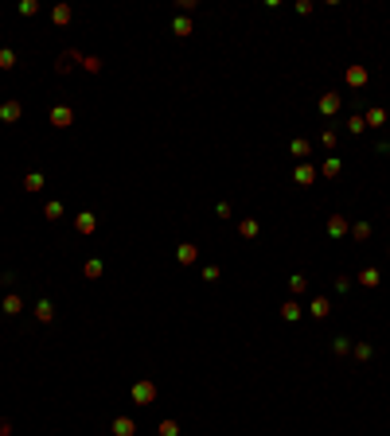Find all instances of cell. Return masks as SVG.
I'll return each instance as SVG.
<instances>
[{
	"instance_id": "cell-26",
	"label": "cell",
	"mask_w": 390,
	"mask_h": 436,
	"mask_svg": "<svg viewBox=\"0 0 390 436\" xmlns=\"http://www.w3.org/2000/svg\"><path fill=\"white\" fill-rule=\"evenodd\" d=\"M293 152L297 156H308V140H293Z\"/></svg>"
},
{
	"instance_id": "cell-1",
	"label": "cell",
	"mask_w": 390,
	"mask_h": 436,
	"mask_svg": "<svg viewBox=\"0 0 390 436\" xmlns=\"http://www.w3.org/2000/svg\"><path fill=\"white\" fill-rule=\"evenodd\" d=\"M71 121H75V113H71L67 105H59V109H51V125H55V129H67Z\"/></svg>"
},
{
	"instance_id": "cell-4",
	"label": "cell",
	"mask_w": 390,
	"mask_h": 436,
	"mask_svg": "<svg viewBox=\"0 0 390 436\" xmlns=\"http://www.w3.org/2000/svg\"><path fill=\"white\" fill-rule=\"evenodd\" d=\"M308 312H312L316 320H324V316H328V312H332V304H328V300H324V296H316L312 304H308Z\"/></svg>"
},
{
	"instance_id": "cell-9",
	"label": "cell",
	"mask_w": 390,
	"mask_h": 436,
	"mask_svg": "<svg viewBox=\"0 0 390 436\" xmlns=\"http://www.w3.org/2000/svg\"><path fill=\"white\" fill-rule=\"evenodd\" d=\"M12 66H16V51L0 47V70H12Z\"/></svg>"
},
{
	"instance_id": "cell-24",
	"label": "cell",
	"mask_w": 390,
	"mask_h": 436,
	"mask_svg": "<svg viewBox=\"0 0 390 436\" xmlns=\"http://www.w3.org/2000/svg\"><path fill=\"white\" fill-rule=\"evenodd\" d=\"M347 129H351V132H363V129H367V121H363V117H351V121H347Z\"/></svg>"
},
{
	"instance_id": "cell-6",
	"label": "cell",
	"mask_w": 390,
	"mask_h": 436,
	"mask_svg": "<svg viewBox=\"0 0 390 436\" xmlns=\"http://www.w3.org/2000/svg\"><path fill=\"white\" fill-rule=\"evenodd\" d=\"M340 109V94H324L320 98V113H336Z\"/></svg>"
},
{
	"instance_id": "cell-17",
	"label": "cell",
	"mask_w": 390,
	"mask_h": 436,
	"mask_svg": "<svg viewBox=\"0 0 390 436\" xmlns=\"http://www.w3.org/2000/svg\"><path fill=\"white\" fill-rule=\"evenodd\" d=\"M24 187H28V191H39V187H43V175H35V172H31L28 179H24Z\"/></svg>"
},
{
	"instance_id": "cell-21",
	"label": "cell",
	"mask_w": 390,
	"mask_h": 436,
	"mask_svg": "<svg viewBox=\"0 0 390 436\" xmlns=\"http://www.w3.org/2000/svg\"><path fill=\"white\" fill-rule=\"evenodd\" d=\"M67 20H71V8H67V4H59V8H55V24H67Z\"/></svg>"
},
{
	"instance_id": "cell-3",
	"label": "cell",
	"mask_w": 390,
	"mask_h": 436,
	"mask_svg": "<svg viewBox=\"0 0 390 436\" xmlns=\"http://www.w3.org/2000/svg\"><path fill=\"white\" fill-rule=\"evenodd\" d=\"M20 113H24L20 102H4V105H0V121H20Z\"/></svg>"
},
{
	"instance_id": "cell-12",
	"label": "cell",
	"mask_w": 390,
	"mask_h": 436,
	"mask_svg": "<svg viewBox=\"0 0 390 436\" xmlns=\"http://www.w3.org/2000/svg\"><path fill=\"white\" fill-rule=\"evenodd\" d=\"M328 234H336V238H340V234H347V218H332V222H328Z\"/></svg>"
},
{
	"instance_id": "cell-19",
	"label": "cell",
	"mask_w": 390,
	"mask_h": 436,
	"mask_svg": "<svg viewBox=\"0 0 390 436\" xmlns=\"http://www.w3.org/2000/svg\"><path fill=\"white\" fill-rule=\"evenodd\" d=\"M363 121H367V125H382V121H386V113H382V109H371Z\"/></svg>"
},
{
	"instance_id": "cell-11",
	"label": "cell",
	"mask_w": 390,
	"mask_h": 436,
	"mask_svg": "<svg viewBox=\"0 0 390 436\" xmlns=\"http://www.w3.org/2000/svg\"><path fill=\"white\" fill-rule=\"evenodd\" d=\"M195 253H199L195 246H180V253H176V257H180V265H191V261H195Z\"/></svg>"
},
{
	"instance_id": "cell-23",
	"label": "cell",
	"mask_w": 390,
	"mask_h": 436,
	"mask_svg": "<svg viewBox=\"0 0 390 436\" xmlns=\"http://www.w3.org/2000/svg\"><path fill=\"white\" fill-rule=\"evenodd\" d=\"M20 12H24V16H35V12H39V4H35V0H24V4H20Z\"/></svg>"
},
{
	"instance_id": "cell-13",
	"label": "cell",
	"mask_w": 390,
	"mask_h": 436,
	"mask_svg": "<svg viewBox=\"0 0 390 436\" xmlns=\"http://www.w3.org/2000/svg\"><path fill=\"white\" fill-rule=\"evenodd\" d=\"M172 28H176V35H191V20H187V16H180Z\"/></svg>"
},
{
	"instance_id": "cell-7",
	"label": "cell",
	"mask_w": 390,
	"mask_h": 436,
	"mask_svg": "<svg viewBox=\"0 0 390 436\" xmlns=\"http://www.w3.org/2000/svg\"><path fill=\"white\" fill-rule=\"evenodd\" d=\"M35 316H39L43 323H51V320H55V308H51V300H39V304H35Z\"/></svg>"
},
{
	"instance_id": "cell-20",
	"label": "cell",
	"mask_w": 390,
	"mask_h": 436,
	"mask_svg": "<svg viewBox=\"0 0 390 436\" xmlns=\"http://www.w3.org/2000/svg\"><path fill=\"white\" fill-rule=\"evenodd\" d=\"M351 234L363 242V238H371V226H367V222H355V226H351Z\"/></svg>"
},
{
	"instance_id": "cell-2",
	"label": "cell",
	"mask_w": 390,
	"mask_h": 436,
	"mask_svg": "<svg viewBox=\"0 0 390 436\" xmlns=\"http://www.w3.org/2000/svg\"><path fill=\"white\" fill-rule=\"evenodd\" d=\"M133 397H137V401H152V397H156V386H152V382H137Z\"/></svg>"
},
{
	"instance_id": "cell-15",
	"label": "cell",
	"mask_w": 390,
	"mask_h": 436,
	"mask_svg": "<svg viewBox=\"0 0 390 436\" xmlns=\"http://www.w3.org/2000/svg\"><path fill=\"white\" fill-rule=\"evenodd\" d=\"M4 312H8V316H16V312H20V296H4Z\"/></svg>"
},
{
	"instance_id": "cell-27",
	"label": "cell",
	"mask_w": 390,
	"mask_h": 436,
	"mask_svg": "<svg viewBox=\"0 0 390 436\" xmlns=\"http://www.w3.org/2000/svg\"><path fill=\"white\" fill-rule=\"evenodd\" d=\"M102 273V261H86V276H98Z\"/></svg>"
},
{
	"instance_id": "cell-18",
	"label": "cell",
	"mask_w": 390,
	"mask_h": 436,
	"mask_svg": "<svg viewBox=\"0 0 390 436\" xmlns=\"http://www.w3.org/2000/svg\"><path fill=\"white\" fill-rule=\"evenodd\" d=\"M238 230H242V238H254V234H257V222H254V218H246Z\"/></svg>"
},
{
	"instance_id": "cell-10",
	"label": "cell",
	"mask_w": 390,
	"mask_h": 436,
	"mask_svg": "<svg viewBox=\"0 0 390 436\" xmlns=\"http://www.w3.org/2000/svg\"><path fill=\"white\" fill-rule=\"evenodd\" d=\"M347 82H351V86H363V82H367V70H363V66H351V70H347Z\"/></svg>"
},
{
	"instance_id": "cell-25",
	"label": "cell",
	"mask_w": 390,
	"mask_h": 436,
	"mask_svg": "<svg viewBox=\"0 0 390 436\" xmlns=\"http://www.w3.org/2000/svg\"><path fill=\"white\" fill-rule=\"evenodd\" d=\"M297 183H312V168H300V172H297Z\"/></svg>"
},
{
	"instance_id": "cell-14",
	"label": "cell",
	"mask_w": 390,
	"mask_h": 436,
	"mask_svg": "<svg viewBox=\"0 0 390 436\" xmlns=\"http://www.w3.org/2000/svg\"><path fill=\"white\" fill-rule=\"evenodd\" d=\"M363 284H367V288H375L378 284V269H363V276H359Z\"/></svg>"
},
{
	"instance_id": "cell-8",
	"label": "cell",
	"mask_w": 390,
	"mask_h": 436,
	"mask_svg": "<svg viewBox=\"0 0 390 436\" xmlns=\"http://www.w3.org/2000/svg\"><path fill=\"white\" fill-rule=\"evenodd\" d=\"M75 226H78V234H90V230H94V214H90V210H86V214H78Z\"/></svg>"
},
{
	"instance_id": "cell-16",
	"label": "cell",
	"mask_w": 390,
	"mask_h": 436,
	"mask_svg": "<svg viewBox=\"0 0 390 436\" xmlns=\"http://www.w3.org/2000/svg\"><path fill=\"white\" fill-rule=\"evenodd\" d=\"M281 316H285V320H289V323H293V320H300V308H297V304H293V300H289V304H285V308H281Z\"/></svg>"
},
{
	"instance_id": "cell-5",
	"label": "cell",
	"mask_w": 390,
	"mask_h": 436,
	"mask_svg": "<svg viewBox=\"0 0 390 436\" xmlns=\"http://www.w3.org/2000/svg\"><path fill=\"white\" fill-rule=\"evenodd\" d=\"M113 432H117V436H133V432H137V424L129 421V417H117V421H113Z\"/></svg>"
},
{
	"instance_id": "cell-22",
	"label": "cell",
	"mask_w": 390,
	"mask_h": 436,
	"mask_svg": "<svg viewBox=\"0 0 390 436\" xmlns=\"http://www.w3.org/2000/svg\"><path fill=\"white\" fill-rule=\"evenodd\" d=\"M180 428H176V421H160V436H176Z\"/></svg>"
}]
</instances>
